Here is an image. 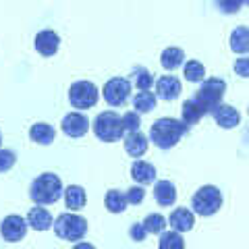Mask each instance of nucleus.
I'll use <instances>...</instances> for the list:
<instances>
[{
    "label": "nucleus",
    "instance_id": "nucleus-1",
    "mask_svg": "<svg viewBox=\"0 0 249 249\" xmlns=\"http://www.w3.org/2000/svg\"><path fill=\"white\" fill-rule=\"evenodd\" d=\"M187 129L189 127H187L183 121L164 116V119H158L150 127V139L160 150H170V147H175L181 142V137L187 133Z\"/></svg>",
    "mask_w": 249,
    "mask_h": 249
},
{
    "label": "nucleus",
    "instance_id": "nucleus-2",
    "mask_svg": "<svg viewBox=\"0 0 249 249\" xmlns=\"http://www.w3.org/2000/svg\"><path fill=\"white\" fill-rule=\"evenodd\" d=\"M62 196V181L54 173H42L31 181L29 187V197L36 206H50L56 204Z\"/></svg>",
    "mask_w": 249,
    "mask_h": 249
},
{
    "label": "nucleus",
    "instance_id": "nucleus-3",
    "mask_svg": "<svg viewBox=\"0 0 249 249\" xmlns=\"http://www.w3.org/2000/svg\"><path fill=\"white\" fill-rule=\"evenodd\" d=\"M54 232H56L58 239H65V241H71V243H77L81 241L85 235H88V220L79 214H60L56 220L52 222Z\"/></svg>",
    "mask_w": 249,
    "mask_h": 249
},
{
    "label": "nucleus",
    "instance_id": "nucleus-4",
    "mask_svg": "<svg viewBox=\"0 0 249 249\" xmlns=\"http://www.w3.org/2000/svg\"><path fill=\"white\" fill-rule=\"evenodd\" d=\"M91 129L93 133H96V137L100 139V142L104 143H114L119 142V139L123 137L124 129H123V123H121V116L112 112V110H106V112H100L96 119H93Z\"/></svg>",
    "mask_w": 249,
    "mask_h": 249
},
{
    "label": "nucleus",
    "instance_id": "nucleus-5",
    "mask_svg": "<svg viewBox=\"0 0 249 249\" xmlns=\"http://www.w3.org/2000/svg\"><path fill=\"white\" fill-rule=\"evenodd\" d=\"M191 208L197 216H204V218L214 216L222 208V191L214 185L199 187L191 197Z\"/></svg>",
    "mask_w": 249,
    "mask_h": 249
},
{
    "label": "nucleus",
    "instance_id": "nucleus-6",
    "mask_svg": "<svg viewBox=\"0 0 249 249\" xmlns=\"http://www.w3.org/2000/svg\"><path fill=\"white\" fill-rule=\"evenodd\" d=\"M224 91H227V83L224 79H218V77H210V79H204L199 85V89L196 91L193 100L206 108V112H212L218 104H222V98H224Z\"/></svg>",
    "mask_w": 249,
    "mask_h": 249
},
{
    "label": "nucleus",
    "instance_id": "nucleus-7",
    "mask_svg": "<svg viewBox=\"0 0 249 249\" xmlns=\"http://www.w3.org/2000/svg\"><path fill=\"white\" fill-rule=\"evenodd\" d=\"M100 91L98 85L91 81H75L71 88H69V102L77 110H88L98 104Z\"/></svg>",
    "mask_w": 249,
    "mask_h": 249
},
{
    "label": "nucleus",
    "instance_id": "nucleus-8",
    "mask_svg": "<svg viewBox=\"0 0 249 249\" xmlns=\"http://www.w3.org/2000/svg\"><path fill=\"white\" fill-rule=\"evenodd\" d=\"M102 96L106 100V104L110 106H123L131 96V81L124 77H112L108 79L102 88Z\"/></svg>",
    "mask_w": 249,
    "mask_h": 249
},
{
    "label": "nucleus",
    "instance_id": "nucleus-9",
    "mask_svg": "<svg viewBox=\"0 0 249 249\" xmlns=\"http://www.w3.org/2000/svg\"><path fill=\"white\" fill-rule=\"evenodd\" d=\"M27 220L19 214H11L6 216L2 224H0V235H2V239L6 241V243H19V241L25 239L27 235Z\"/></svg>",
    "mask_w": 249,
    "mask_h": 249
},
{
    "label": "nucleus",
    "instance_id": "nucleus-10",
    "mask_svg": "<svg viewBox=\"0 0 249 249\" xmlns=\"http://www.w3.org/2000/svg\"><path fill=\"white\" fill-rule=\"evenodd\" d=\"M89 127L91 124L88 121V116L81 112H69L62 116V123H60V129L67 137H83L89 131Z\"/></svg>",
    "mask_w": 249,
    "mask_h": 249
},
{
    "label": "nucleus",
    "instance_id": "nucleus-11",
    "mask_svg": "<svg viewBox=\"0 0 249 249\" xmlns=\"http://www.w3.org/2000/svg\"><path fill=\"white\" fill-rule=\"evenodd\" d=\"M58 46H60V37H58L56 31H52V29L40 31V34L36 36V40H34V48L46 58L54 56V54L58 52Z\"/></svg>",
    "mask_w": 249,
    "mask_h": 249
},
{
    "label": "nucleus",
    "instance_id": "nucleus-12",
    "mask_svg": "<svg viewBox=\"0 0 249 249\" xmlns=\"http://www.w3.org/2000/svg\"><path fill=\"white\" fill-rule=\"evenodd\" d=\"M181 91H183V85L175 75H164L156 81V96H158L160 100L173 102V100H177L178 96H181Z\"/></svg>",
    "mask_w": 249,
    "mask_h": 249
},
{
    "label": "nucleus",
    "instance_id": "nucleus-13",
    "mask_svg": "<svg viewBox=\"0 0 249 249\" xmlns=\"http://www.w3.org/2000/svg\"><path fill=\"white\" fill-rule=\"evenodd\" d=\"M212 116H214L218 127H222V129H235V127H239V123H241L239 110L235 106H231V104H218L212 110Z\"/></svg>",
    "mask_w": 249,
    "mask_h": 249
},
{
    "label": "nucleus",
    "instance_id": "nucleus-14",
    "mask_svg": "<svg viewBox=\"0 0 249 249\" xmlns=\"http://www.w3.org/2000/svg\"><path fill=\"white\" fill-rule=\"evenodd\" d=\"M168 224L170 229L177 231V232H189L193 229V224H196V216H193L191 210L187 208H175L173 212L168 216Z\"/></svg>",
    "mask_w": 249,
    "mask_h": 249
},
{
    "label": "nucleus",
    "instance_id": "nucleus-15",
    "mask_svg": "<svg viewBox=\"0 0 249 249\" xmlns=\"http://www.w3.org/2000/svg\"><path fill=\"white\" fill-rule=\"evenodd\" d=\"M154 199L162 208H170L177 201V187L170 181H154Z\"/></svg>",
    "mask_w": 249,
    "mask_h": 249
},
{
    "label": "nucleus",
    "instance_id": "nucleus-16",
    "mask_svg": "<svg viewBox=\"0 0 249 249\" xmlns=\"http://www.w3.org/2000/svg\"><path fill=\"white\" fill-rule=\"evenodd\" d=\"M123 145H124V152H127L131 158H142V156L147 152L150 142H147V137L142 133V131H133V133H127Z\"/></svg>",
    "mask_w": 249,
    "mask_h": 249
},
{
    "label": "nucleus",
    "instance_id": "nucleus-17",
    "mask_svg": "<svg viewBox=\"0 0 249 249\" xmlns=\"http://www.w3.org/2000/svg\"><path fill=\"white\" fill-rule=\"evenodd\" d=\"M27 227H31L34 231H48V229H52V214L48 212L46 208H42V206H34L29 210V214H27Z\"/></svg>",
    "mask_w": 249,
    "mask_h": 249
},
{
    "label": "nucleus",
    "instance_id": "nucleus-18",
    "mask_svg": "<svg viewBox=\"0 0 249 249\" xmlns=\"http://www.w3.org/2000/svg\"><path fill=\"white\" fill-rule=\"evenodd\" d=\"M131 177L139 185H152L156 181V166L145 160H135L131 164Z\"/></svg>",
    "mask_w": 249,
    "mask_h": 249
},
{
    "label": "nucleus",
    "instance_id": "nucleus-19",
    "mask_svg": "<svg viewBox=\"0 0 249 249\" xmlns=\"http://www.w3.org/2000/svg\"><path fill=\"white\" fill-rule=\"evenodd\" d=\"M62 197H65V206L69 210H73V212H77V210H81L85 206L88 193H85L81 185H69L67 189H62Z\"/></svg>",
    "mask_w": 249,
    "mask_h": 249
},
{
    "label": "nucleus",
    "instance_id": "nucleus-20",
    "mask_svg": "<svg viewBox=\"0 0 249 249\" xmlns=\"http://www.w3.org/2000/svg\"><path fill=\"white\" fill-rule=\"evenodd\" d=\"M54 137H56V131L48 123H36L29 129V139L37 145H50L54 142Z\"/></svg>",
    "mask_w": 249,
    "mask_h": 249
},
{
    "label": "nucleus",
    "instance_id": "nucleus-21",
    "mask_svg": "<svg viewBox=\"0 0 249 249\" xmlns=\"http://www.w3.org/2000/svg\"><path fill=\"white\" fill-rule=\"evenodd\" d=\"M206 108H201L196 100L189 98V100H185V104L181 106V121L189 127V124H196L201 116H206Z\"/></svg>",
    "mask_w": 249,
    "mask_h": 249
},
{
    "label": "nucleus",
    "instance_id": "nucleus-22",
    "mask_svg": "<svg viewBox=\"0 0 249 249\" xmlns=\"http://www.w3.org/2000/svg\"><path fill=\"white\" fill-rule=\"evenodd\" d=\"M185 62V52L181 48H175V46H170V48L162 50L160 54V65L166 69V71H175Z\"/></svg>",
    "mask_w": 249,
    "mask_h": 249
},
{
    "label": "nucleus",
    "instance_id": "nucleus-23",
    "mask_svg": "<svg viewBox=\"0 0 249 249\" xmlns=\"http://www.w3.org/2000/svg\"><path fill=\"white\" fill-rule=\"evenodd\" d=\"M104 206L110 214H123L124 210H127V197H124V193L119 191V189H110L106 193L104 197Z\"/></svg>",
    "mask_w": 249,
    "mask_h": 249
},
{
    "label": "nucleus",
    "instance_id": "nucleus-24",
    "mask_svg": "<svg viewBox=\"0 0 249 249\" xmlns=\"http://www.w3.org/2000/svg\"><path fill=\"white\" fill-rule=\"evenodd\" d=\"M158 249H185V239L177 231H162Z\"/></svg>",
    "mask_w": 249,
    "mask_h": 249
},
{
    "label": "nucleus",
    "instance_id": "nucleus-25",
    "mask_svg": "<svg viewBox=\"0 0 249 249\" xmlns=\"http://www.w3.org/2000/svg\"><path fill=\"white\" fill-rule=\"evenodd\" d=\"M133 108L137 114H145V112H152L156 108V96L152 91H139L137 96L133 98Z\"/></svg>",
    "mask_w": 249,
    "mask_h": 249
},
{
    "label": "nucleus",
    "instance_id": "nucleus-26",
    "mask_svg": "<svg viewBox=\"0 0 249 249\" xmlns=\"http://www.w3.org/2000/svg\"><path fill=\"white\" fill-rule=\"evenodd\" d=\"M231 50L237 52V54H247V50H249L247 27H237L231 34Z\"/></svg>",
    "mask_w": 249,
    "mask_h": 249
},
{
    "label": "nucleus",
    "instance_id": "nucleus-27",
    "mask_svg": "<svg viewBox=\"0 0 249 249\" xmlns=\"http://www.w3.org/2000/svg\"><path fill=\"white\" fill-rule=\"evenodd\" d=\"M185 79L191 83H201L206 79V67L199 60H187L185 62Z\"/></svg>",
    "mask_w": 249,
    "mask_h": 249
},
{
    "label": "nucleus",
    "instance_id": "nucleus-28",
    "mask_svg": "<svg viewBox=\"0 0 249 249\" xmlns=\"http://www.w3.org/2000/svg\"><path fill=\"white\" fill-rule=\"evenodd\" d=\"M142 224H143V229H145L147 235H160V232L168 227L166 218L162 214H147Z\"/></svg>",
    "mask_w": 249,
    "mask_h": 249
},
{
    "label": "nucleus",
    "instance_id": "nucleus-29",
    "mask_svg": "<svg viewBox=\"0 0 249 249\" xmlns=\"http://www.w3.org/2000/svg\"><path fill=\"white\" fill-rule=\"evenodd\" d=\"M133 77H135V85L142 91H147L152 88V83H154V75L147 71L145 67H135L133 69Z\"/></svg>",
    "mask_w": 249,
    "mask_h": 249
},
{
    "label": "nucleus",
    "instance_id": "nucleus-30",
    "mask_svg": "<svg viewBox=\"0 0 249 249\" xmlns=\"http://www.w3.org/2000/svg\"><path fill=\"white\" fill-rule=\"evenodd\" d=\"M121 123H123V129L129 131V133H133V131H139L142 127V119H139V114L135 110H129L121 116Z\"/></svg>",
    "mask_w": 249,
    "mask_h": 249
},
{
    "label": "nucleus",
    "instance_id": "nucleus-31",
    "mask_svg": "<svg viewBox=\"0 0 249 249\" xmlns=\"http://www.w3.org/2000/svg\"><path fill=\"white\" fill-rule=\"evenodd\" d=\"M15 162H17V156H15V152L0 147V173H9V170L15 166Z\"/></svg>",
    "mask_w": 249,
    "mask_h": 249
},
{
    "label": "nucleus",
    "instance_id": "nucleus-32",
    "mask_svg": "<svg viewBox=\"0 0 249 249\" xmlns=\"http://www.w3.org/2000/svg\"><path fill=\"white\" fill-rule=\"evenodd\" d=\"M124 197H127V204L139 206V204H142V201L145 199V189H143L142 185H133V187H129V189H127Z\"/></svg>",
    "mask_w": 249,
    "mask_h": 249
},
{
    "label": "nucleus",
    "instance_id": "nucleus-33",
    "mask_svg": "<svg viewBox=\"0 0 249 249\" xmlns=\"http://www.w3.org/2000/svg\"><path fill=\"white\" fill-rule=\"evenodd\" d=\"M247 0H218V6H220L222 13L232 15V13H239L241 6H243Z\"/></svg>",
    "mask_w": 249,
    "mask_h": 249
},
{
    "label": "nucleus",
    "instance_id": "nucleus-34",
    "mask_svg": "<svg viewBox=\"0 0 249 249\" xmlns=\"http://www.w3.org/2000/svg\"><path fill=\"white\" fill-rule=\"evenodd\" d=\"M129 237L133 239L135 243H142V241H145L147 232H145V229H143V224H142V222L131 224V229H129Z\"/></svg>",
    "mask_w": 249,
    "mask_h": 249
},
{
    "label": "nucleus",
    "instance_id": "nucleus-35",
    "mask_svg": "<svg viewBox=\"0 0 249 249\" xmlns=\"http://www.w3.org/2000/svg\"><path fill=\"white\" fill-rule=\"evenodd\" d=\"M235 71H237V75H241V77H247V75H249V58H239V60H235Z\"/></svg>",
    "mask_w": 249,
    "mask_h": 249
},
{
    "label": "nucleus",
    "instance_id": "nucleus-36",
    "mask_svg": "<svg viewBox=\"0 0 249 249\" xmlns=\"http://www.w3.org/2000/svg\"><path fill=\"white\" fill-rule=\"evenodd\" d=\"M73 249H96V247H93L91 243H85V241H77Z\"/></svg>",
    "mask_w": 249,
    "mask_h": 249
},
{
    "label": "nucleus",
    "instance_id": "nucleus-37",
    "mask_svg": "<svg viewBox=\"0 0 249 249\" xmlns=\"http://www.w3.org/2000/svg\"><path fill=\"white\" fill-rule=\"evenodd\" d=\"M0 147H2V133H0Z\"/></svg>",
    "mask_w": 249,
    "mask_h": 249
}]
</instances>
